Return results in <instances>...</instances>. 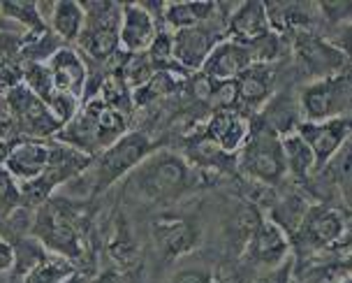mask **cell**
<instances>
[{"label":"cell","mask_w":352,"mask_h":283,"mask_svg":"<svg viewBox=\"0 0 352 283\" xmlns=\"http://www.w3.org/2000/svg\"><path fill=\"white\" fill-rule=\"evenodd\" d=\"M91 156L81 154V151L65 147V144H52V158H49L44 172L35 181H28L26 188L21 191V200H28L33 205H42L49 200L56 188L74 181L86 172L91 165Z\"/></svg>","instance_id":"ba28073f"},{"label":"cell","mask_w":352,"mask_h":283,"mask_svg":"<svg viewBox=\"0 0 352 283\" xmlns=\"http://www.w3.org/2000/svg\"><path fill=\"white\" fill-rule=\"evenodd\" d=\"M12 251H14V265H12V267H14V274L21 276V279L49 255L47 249H44L35 237L19 239L16 244H12Z\"/></svg>","instance_id":"f546056e"},{"label":"cell","mask_w":352,"mask_h":283,"mask_svg":"<svg viewBox=\"0 0 352 283\" xmlns=\"http://www.w3.org/2000/svg\"><path fill=\"white\" fill-rule=\"evenodd\" d=\"M299 109L311 123L331 121V118L350 116V74L348 70L316 79L304 86L299 96Z\"/></svg>","instance_id":"52a82bcc"},{"label":"cell","mask_w":352,"mask_h":283,"mask_svg":"<svg viewBox=\"0 0 352 283\" xmlns=\"http://www.w3.org/2000/svg\"><path fill=\"white\" fill-rule=\"evenodd\" d=\"M153 239L165 258H179L197 244V230L186 218L162 213L153 221Z\"/></svg>","instance_id":"ac0fdd59"},{"label":"cell","mask_w":352,"mask_h":283,"mask_svg":"<svg viewBox=\"0 0 352 283\" xmlns=\"http://www.w3.org/2000/svg\"><path fill=\"white\" fill-rule=\"evenodd\" d=\"M0 12H3L5 17L19 21L21 26H26L28 35H37V33L49 30L40 14V10H37V3H0Z\"/></svg>","instance_id":"4dcf8cb0"},{"label":"cell","mask_w":352,"mask_h":283,"mask_svg":"<svg viewBox=\"0 0 352 283\" xmlns=\"http://www.w3.org/2000/svg\"><path fill=\"white\" fill-rule=\"evenodd\" d=\"M283 156L285 169L297 179H308L313 174V154L297 133L283 137Z\"/></svg>","instance_id":"4316f807"},{"label":"cell","mask_w":352,"mask_h":283,"mask_svg":"<svg viewBox=\"0 0 352 283\" xmlns=\"http://www.w3.org/2000/svg\"><path fill=\"white\" fill-rule=\"evenodd\" d=\"M343 211H338L329 205H311L304 221H301V228L292 239H297V244L304 251H320L338 242L343 235Z\"/></svg>","instance_id":"4fadbf2b"},{"label":"cell","mask_w":352,"mask_h":283,"mask_svg":"<svg viewBox=\"0 0 352 283\" xmlns=\"http://www.w3.org/2000/svg\"><path fill=\"white\" fill-rule=\"evenodd\" d=\"M128 133V116L109 107L104 100H88L70 123L56 133V140L86 156H98Z\"/></svg>","instance_id":"7a4b0ae2"},{"label":"cell","mask_w":352,"mask_h":283,"mask_svg":"<svg viewBox=\"0 0 352 283\" xmlns=\"http://www.w3.org/2000/svg\"><path fill=\"white\" fill-rule=\"evenodd\" d=\"M49 21H52V33L58 40L74 42L84 28V8L72 0L49 5Z\"/></svg>","instance_id":"d4e9b609"},{"label":"cell","mask_w":352,"mask_h":283,"mask_svg":"<svg viewBox=\"0 0 352 283\" xmlns=\"http://www.w3.org/2000/svg\"><path fill=\"white\" fill-rule=\"evenodd\" d=\"M250 65H253V59H250L246 45L234 40H223L213 47L209 59L204 61L202 77L211 81H232Z\"/></svg>","instance_id":"e0dca14e"},{"label":"cell","mask_w":352,"mask_h":283,"mask_svg":"<svg viewBox=\"0 0 352 283\" xmlns=\"http://www.w3.org/2000/svg\"><path fill=\"white\" fill-rule=\"evenodd\" d=\"M169 283H213L211 274L204 272V269L190 267V269H181L179 274H174V279Z\"/></svg>","instance_id":"e575fe53"},{"label":"cell","mask_w":352,"mask_h":283,"mask_svg":"<svg viewBox=\"0 0 352 283\" xmlns=\"http://www.w3.org/2000/svg\"><path fill=\"white\" fill-rule=\"evenodd\" d=\"M228 30H230V35H234L232 40L241 42V45H250L257 37L272 33L264 3L236 5L234 12L228 17Z\"/></svg>","instance_id":"7402d4cb"},{"label":"cell","mask_w":352,"mask_h":283,"mask_svg":"<svg viewBox=\"0 0 352 283\" xmlns=\"http://www.w3.org/2000/svg\"><path fill=\"white\" fill-rule=\"evenodd\" d=\"M49 72H52L54 86L56 91L63 93H70L74 98H81L88 79V70H86V63L84 59L74 52V49L60 47L52 59L47 63Z\"/></svg>","instance_id":"ffe728a7"},{"label":"cell","mask_w":352,"mask_h":283,"mask_svg":"<svg viewBox=\"0 0 352 283\" xmlns=\"http://www.w3.org/2000/svg\"><path fill=\"white\" fill-rule=\"evenodd\" d=\"M33 235L47 251L65 260H81L86 253V221L84 213L58 198L44 200L37 209Z\"/></svg>","instance_id":"3957f363"},{"label":"cell","mask_w":352,"mask_h":283,"mask_svg":"<svg viewBox=\"0 0 352 283\" xmlns=\"http://www.w3.org/2000/svg\"><path fill=\"white\" fill-rule=\"evenodd\" d=\"M14 265V251H12V244L8 239L0 237V272H8Z\"/></svg>","instance_id":"d590c367"},{"label":"cell","mask_w":352,"mask_h":283,"mask_svg":"<svg viewBox=\"0 0 352 283\" xmlns=\"http://www.w3.org/2000/svg\"><path fill=\"white\" fill-rule=\"evenodd\" d=\"M239 169L264 186H276L285 177L283 137L262 118L248 121V135L239 149Z\"/></svg>","instance_id":"277c9868"},{"label":"cell","mask_w":352,"mask_h":283,"mask_svg":"<svg viewBox=\"0 0 352 283\" xmlns=\"http://www.w3.org/2000/svg\"><path fill=\"white\" fill-rule=\"evenodd\" d=\"M290 242L272 221L257 218V223L250 230V255L255 262L267 267H276L280 260H285Z\"/></svg>","instance_id":"44dd1931"},{"label":"cell","mask_w":352,"mask_h":283,"mask_svg":"<svg viewBox=\"0 0 352 283\" xmlns=\"http://www.w3.org/2000/svg\"><path fill=\"white\" fill-rule=\"evenodd\" d=\"M158 37L155 17L144 5H121V28H118V47L125 54H144Z\"/></svg>","instance_id":"5bb4252c"},{"label":"cell","mask_w":352,"mask_h":283,"mask_svg":"<svg viewBox=\"0 0 352 283\" xmlns=\"http://www.w3.org/2000/svg\"><path fill=\"white\" fill-rule=\"evenodd\" d=\"M44 105H47V109L52 112V116L60 125L70 123L79 112V98L70 96V93H63V91H54V96Z\"/></svg>","instance_id":"d6a6232c"},{"label":"cell","mask_w":352,"mask_h":283,"mask_svg":"<svg viewBox=\"0 0 352 283\" xmlns=\"http://www.w3.org/2000/svg\"><path fill=\"white\" fill-rule=\"evenodd\" d=\"M74 274V267L70 260L60 255H47L35 269L23 276V283H63L67 281V276Z\"/></svg>","instance_id":"83f0119b"},{"label":"cell","mask_w":352,"mask_h":283,"mask_svg":"<svg viewBox=\"0 0 352 283\" xmlns=\"http://www.w3.org/2000/svg\"><path fill=\"white\" fill-rule=\"evenodd\" d=\"M297 135L306 142V147L313 154V174H320L334 160V156L341 151L343 142L350 135V116L331 118V121L311 123L304 121L297 125Z\"/></svg>","instance_id":"8fae6325"},{"label":"cell","mask_w":352,"mask_h":283,"mask_svg":"<svg viewBox=\"0 0 352 283\" xmlns=\"http://www.w3.org/2000/svg\"><path fill=\"white\" fill-rule=\"evenodd\" d=\"M155 151V144L144 133H125L116 144L104 149L102 154L93 156L91 165L86 169L88 193L100 195L109 186H114L118 179L132 172L140 163Z\"/></svg>","instance_id":"5b68a950"},{"label":"cell","mask_w":352,"mask_h":283,"mask_svg":"<svg viewBox=\"0 0 352 283\" xmlns=\"http://www.w3.org/2000/svg\"><path fill=\"white\" fill-rule=\"evenodd\" d=\"M292 45L299 63L304 65L308 77H313V81L348 70V56L343 49L334 47L324 37L313 35L311 30H297Z\"/></svg>","instance_id":"30bf717a"},{"label":"cell","mask_w":352,"mask_h":283,"mask_svg":"<svg viewBox=\"0 0 352 283\" xmlns=\"http://www.w3.org/2000/svg\"><path fill=\"white\" fill-rule=\"evenodd\" d=\"M5 107H8L12 121L19 135H28V140H40V137L56 135L63 125L52 116L47 105L40 98H35L23 84H16L8 89L5 96Z\"/></svg>","instance_id":"9c48e42d"},{"label":"cell","mask_w":352,"mask_h":283,"mask_svg":"<svg viewBox=\"0 0 352 283\" xmlns=\"http://www.w3.org/2000/svg\"><path fill=\"white\" fill-rule=\"evenodd\" d=\"M216 3H169L162 8V19H165L169 28L186 30L211 21L216 17Z\"/></svg>","instance_id":"603a6c76"},{"label":"cell","mask_w":352,"mask_h":283,"mask_svg":"<svg viewBox=\"0 0 352 283\" xmlns=\"http://www.w3.org/2000/svg\"><path fill=\"white\" fill-rule=\"evenodd\" d=\"M21 205V191H19L16 181L0 167V218L8 216Z\"/></svg>","instance_id":"836d02e7"},{"label":"cell","mask_w":352,"mask_h":283,"mask_svg":"<svg viewBox=\"0 0 352 283\" xmlns=\"http://www.w3.org/2000/svg\"><path fill=\"white\" fill-rule=\"evenodd\" d=\"M176 77L172 72H155L146 84H142L140 89L132 91V103L135 105H148L153 100H158L160 96L176 91Z\"/></svg>","instance_id":"1f68e13d"},{"label":"cell","mask_w":352,"mask_h":283,"mask_svg":"<svg viewBox=\"0 0 352 283\" xmlns=\"http://www.w3.org/2000/svg\"><path fill=\"white\" fill-rule=\"evenodd\" d=\"M308 207H311V202H308L306 198H301V195H297V193L287 195V198H283L280 202L274 207L272 223L285 237H294L297 230L301 228V221H304Z\"/></svg>","instance_id":"484cf974"},{"label":"cell","mask_w":352,"mask_h":283,"mask_svg":"<svg viewBox=\"0 0 352 283\" xmlns=\"http://www.w3.org/2000/svg\"><path fill=\"white\" fill-rule=\"evenodd\" d=\"M269 17V28L276 30H308L313 23V8L311 5H301V3H269L264 5Z\"/></svg>","instance_id":"cb8c5ba5"},{"label":"cell","mask_w":352,"mask_h":283,"mask_svg":"<svg viewBox=\"0 0 352 283\" xmlns=\"http://www.w3.org/2000/svg\"><path fill=\"white\" fill-rule=\"evenodd\" d=\"M218 42H223V33L216 19L202 26L176 30L172 37V59L181 70H202L204 61L209 59Z\"/></svg>","instance_id":"7c38bea8"},{"label":"cell","mask_w":352,"mask_h":283,"mask_svg":"<svg viewBox=\"0 0 352 283\" xmlns=\"http://www.w3.org/2000/svg\"><path fill=\"white\" fill-rule=\"evenodd\" d=\"M49 158H52V144L40 140H21L10 144L8 156H5V172L12 179L35 181L47 167Z\"/></svg>","instance_id":"9a60e30c"},{"label":"cell","mask_w":352,"mask_h":283,"mask_svg":"<svg viewBox=\"0 0 352 283\" xmlns=\"http://www.w3.org/2000/svg\"><path fill=\"white\" fill-rule=\"evenodd\" d=\"M21 84L26 86L35 98H40L42 103H47L56 91L47 63H26V65L21 67Z\"/></svg>","instance_id":"f1b7e54d"},{"label":"cell","mask_w":352,"mask_h":283,"mask_svg":"<svg viewBox=\"0 0 352 283\" xmlns=\"http://www.w3.org/2000/svg\"><path fill=\"white\" fill-rule=\"evenodd\" d=\"M248 135V118L241 116L236 109H218L213 112L204 128V140L223 154H236Z\"/></svg>","instance_id":"d6986e66"},{"label":"cell","mask_w":352,"mask_h":283,"mask_svg":"<svg viewBox=\"0 0 352 283\" xmlns=\"http://www.w3.org/2000/svg\"><path fill=\"white\" fill-rule=\"evenodd\" d=\"M236 84V112L241 116L255 114L260 107L272 98L274 70L262 63H253L234 79Z\"/></svg>","instance_id":"2e32d148"},{"label":"cell","mask_w":352,"mask_h":283,"mask_svg":"<svg viewBox=\"0 0 352 283\" xmlns=\"http://www.w3.org/2000/svg\"><path fill=\"white\" fill-rule=\"evenodd\" d=\"M93 283H123V279H121V274H116V272H104V274H100Z\"/></svg>","instance_id":"8d00e7d4"},{"label":"cell","mask_w":352,"mask_h":283,"mask_svg":"<svg viewBox=\"0 0 352 283\" xmlns=\"http://www.w3.org/2000/svg\"><path fill=\"white\" fill-rule=\"evenodd\" d=\"M125 177V193L144 205H169L192 188L190 165L169 151H153Z\"/></svg>","instance_id":"6da1fadb"},{"label":"cell","mask_w":352,"mask_h":283,"mask_svg":"<svg viewBox=\"0 0 352 283\" xmlns=\"http://www.w3.org/2000/svg\"><path fill=\"white\" fill-rule=\"evenodd\" d=\"M84 28L77 37L79 49L93 61L107 63L118 54V28L121 5L116 3H84Z\"/></svg>","instance_id":"8992f818"}]
</instances>
